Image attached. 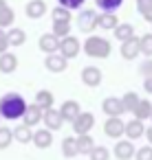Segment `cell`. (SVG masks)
I'll list each match as a JSON object with an SVG mask.
<instances>
[{
	"label": "cell",
	"instance_id": "obj_1",
	"mask_svg": "<svg viewBox=\"0 0 152 160\" xmlns=\"http://www.w3.org/2000/svg\"><path fill=\"white\" fill-rule=\"evenodd\" d=\"M24 110H27V101L20 92H7L0 97V118L18 121L22 118Z\"/></svg>",
	"mask_w": 152,
	"mask_h": 160
},
{
	"label": "cell",
	"instance_id": "obj_2",
	"mask_svg": "<svg viewBox=\"0 0 152 160\" xmlns=\"http://www.w3.org/2000/svg\"><path fill=\"white\" fill-rule=\"evenodd\" d=\"M84 53L88 55V57H93V59H106V57H110V51H112V46H110V40H106V38H101V35H88L86 40H84Z\"/></svg>",
	"mask_w": 152,
	"mask_h": 160
},
{
	"label": "cell",
	"instance_id": "obj_3",
	"mask_svg": "<svg viewBox=\"0 0 152 160\" xmlns=\"http://www.w3.org/2000/svg\"><path fill=\"white\" fill-rule=\"evenodd\" d=\"M71 125H73V132H75V136H79V134H90V129L95 127V114H90V112H79L73 121H71Z\"/></svg>",
	"mask_w": 152,
	"mask_h": 160
},
{
	"label": "cell",
	"instance_id": "obj_4",
	"mask_svg": "<svg viewBox=\"0 0 152 160\" xmlns=\"http://www.w3.org/2000/svg\"><path fill=\"white\" fill-rule=\"evenodd\" d=\"M79 51H82V42H79L75 35H66V38H62V40H60V48H57V53H60V55H64L66 59L77 57V55H79Z\"/></svg>",
	"mask_w": 152,
	"mask_h": 160
},
{
	"label": "cell",
	"instance_id": "obj_5",
	"mask_svg": "<svg viewBox=\"0 0 152 160\" xmlns=\"http://www.w3.org/2000/svg\"><path fill=\"white\" fill-rule=\"evenodd\" d=\"M44 68H46L49 72L60 75V72H64V70L68 68V59H66L64 55H60V53H49V55L44 57Z\"/></svg>",
	"mask_w": 152,
	"mask_h": 160
},
{
	"label": "cell",
	"instance_id": "obj_6",
	"mask_svg": "<svg viewBox=\"0 0 152 160\" xmlns=\"http://www.w3.org/2000/svg\"><path fill=\"white\" fill-rule=\"evenodd\" d=\"M110 156H115L117 160H132L134 156V145L128 138H117V145L112 147Z\"/></svg>",
	"mask_w": 152,
	"mask_h": 160
},
{
	"label": "cell",
	"instance_id": "obj_7",
	"mask_svg": "<svg viewBox=\"0 0 152 160\" xmlns=\"http://www.w3.org/2000/svg\"><path fill=\"white\" fill-rule=\"evenodd\" d=\"M104 81V72L97 66H84L82 68V83L88 88H97Z\"/></svg>",
	"mask_w": 152,
	"mask_h": 160
},
{
	"label": "cell",
	"instance_id": "obj_8",
	"mask_svg": "<svg viewBox=\"0 0 152 160\" xmlns=\"http://www.w3.org/2000/svg\"><path fill=\"white\" fill-rule=\"evenodd\" d=\"M77 22H79V31L93 33V31L97 29V11H95V9H84V11L79 13Z\"/></svg>",
	"mask_w": 152,
	"mask_h": 160
},
{
	"label": "cell",
	"instance_id": "obj_9",
	"mask_svg": "<svg viewBox=\"0 0 152 160\" xmlns=\"http://www.w3.org/2000/svg\"><path fill=\"white\" fill-rule=\"evenodd\" d=\"M42 123H44V127H46V129H51V132H57V129H62V125H64V121H62L60 112H57V110H53V108L42 110Z\"/></svg>",
	"mask_w": 152,
	"mask_h": 160
},
{
	"label": "cell",
	"instance_id": "obj_10",
	"mask_svg": "<svg viewBox=\"0 0 152 160\" xmlns=\"http://www.w3.org/2000/svg\"><path fill=\"white\" fill-rule=\"evenodd\" d=\"M101 112L106 116H121L126 110H123V103H121L119 97H106L101 101Z\"/></svg>",
	"mask_w": 152,
	"mask_h": 160
},
{
	"label": "cell",
	"instance_id": "obj_11",
	"mask_svg": "<svg viewBox=\"0 0 152 160\" xmlns=\"http://www.w3.org/2000/svg\"><path fill=\"white\" fill-rule=\"evenodd\" d=\"M104 134L108 138H121L123 136V121L121 116H108L104 123Z\"/></svg>",
	"mask_w": 152,
	"mask_h": 160
},
{
	"label": "cell",
	"instance_id": "obj_12",
	"mask_svg": "<svg viewBox=\"0 0 152 160\" xmlns=\"http://www.w3.org/2000/svg\"><path fill=\"white\" fill-rule=\"evenodd\" d=\"M143 132H145V125H143V121H139V118H132V121H128V123H123V136L128 138V140H139L141 136H143Z\"/></svg>",
	"mask_w": 152,
	"mask_h": 160
},
{
	"label": "cell",
	"instance_id": "obj_13",
	"mask_svg": "<svg viewBox=\"0 0 152 160\" xmlns=\"http://www.w3.org/2000/svg\"><path fill=\"white\" fill-rule=\"evenodd\" d=\"M46 11H49V7H46L44 0H29L27 7H24V13L29 20H40L46 16Z\"/></svg>",
	"mask_w": 152,
	"mask_h": 160
},
{
	"label": "cell",
	"instance_id": "obj_14",
	"mask_svg": "<svg viewBox=\"0 0 152 160\" xmlns=\"http://www.w3.org/2000/svg\"><path fill=\"white\" fill-rule=\"evenodd\" d=\"M60 116H62V121H66V123H71L79 112H82V105H79V101H75V99H68V101H64L62 105H60Z\"/></svg>",
	"mask_w": 152,
	"mask_h": 160
},
{
	"label": "cell",
	"instance_id": "obj_15",
	"mask_svg": "<svg viewBox=\"0 0 152 160\" xmlns=\"http://www.w3.org/2000/svg\"><path fill=\"white\" fill-rule=\"evenodd\" d=\"M119 53H121V57L123 59H134L137 55H139V38L137 35H132V38H128V40H123L121 42V46H119Z\"/></svg>",
	"mask_w": 152,
	"mask_h": 160
},
{
	"label": "cell",
	"instance_id": "obj_16",
	"mask_svg": "<svg viewBox=\"0 0 152 160\" xmlns=\"http://www.w3.org/2000/svg\"><path fill=\"white\" fill-rule=\"evenodd\" d=\"M22 123L24 125H29V127H35V125H40L42 123V108H38L35 103H27V110H24V114H22Z\"/></svg>",
	"mask_w": 152,
	"mask_h": 160
},
{
	"label": "cell",
	"instance_id": "obj_17",
	"mask_svg": "<svg viewBox=\"0 0 152 160\" xmlns=\"http://www.w3.org/2000/svg\"><path fill=\"white\" fill-rule=\"evenodd\" d=\"M31 140H33V145H35L38 149H49V147L53 145V132H51V129H46V127L35 129V132H33V136H31Z\"/></svg>",
	"mask_w": 152,
	"mask_h": 160
},
{
	"label": "cell",
	"instance_id": "obj_18",
	"mask_svg": "<svg viewBox=\"0 0 152 160\" xmlns=\"http://www.w3.org/2000/svg\"><path fill=\"white\" fill-rule=\"evenodd\" d=\"M16 22V11L9 7L7 0H0V29H9Z\"/></svg>",
	"mask_w": 152,
	"mask_h": 160
},
{
	"label": "cell",
	"instance_id": "obj_19",
	"mask_svg": "<svg viewBox=\"0 0 152 160\" xmlns=\"http://www.w3.org/2000/svg\"><path fill=\"white\" fill-rule=\"evenodd\" d=\"M38 46H40V51H42L44 55L57 53V48H60V38H55L53 33H44V35L40 38V42H38Z\"/></svg>",
	"mask_w": 152,
	"mask_h": 160
},
{
	"label": "cell",
	"instance_id": "obj_20",
	"mask_svg": "<svg viewBox=\"0 0 152 160\" xmlns=\"http://www.w3.org/2000/svg\"><path fill=\"white\" fill-rule=\"evenodd\" d=\"M16 68H18V57L14 53H9V51L0 53V72L11 75V72H16Z\"/></svg>",
	"mask_w": 152,
	"mask_h": 160
},
{
	"label": "cell",
	"instance_id": "obj_21",
	"mask_svg": "<svg viewBox=\"0 0 152 160\" xmlns=\"http://www.w3.org/2000/svg\"><path fill=\"white\" fill-rule=\"evenodd\" d=\"M7 40H9V46H22L27 42V31L20 29V27H9Z\"/></svg>",
	"mask_w": 152,
	"mask_h": 160
},
{
	"label": "cell",
	"instance_id": "obj_22",
	"mask_svg": "<svg viewBox=\"0 0 152 160\" xmlns=\"http://www.w3.org/2000/svg\"><path fill=\"white\" fill-rule=\"evenodd\" d=\"M11 134H14V140H18L20 145H27V142H31V136H33L31 127H29V125H24V123L16 125V127L11 129Z\"/></svg>",
	"mask_w": 152,
	"mask_h": 160
},
{
	"label": "cell",
	"instance_id": "obj_23",
	"mask_svg": "<svg viewBox=\"0 0 152 160\" xmlns=\"http://www.w3.org/2000/svg\"><path fill=\"white\" fill-rule=\"evenodd\" d=\"M117 24H119V20L115 13H106V11L97 13V27H101V31H112Z\"/></svg>",
	"mask_w": 152,
	"mask_h": 160
},
{
	"label": "cell",
	"instance_id": "obj_24",
	"mask_svg": "<svg viewBox=\"0 0 152 160\" xmlns=\"http://www.w3.org/2000/svg\"><path fill=\"white\" fill-rule=\"evenodd\" d=\"M132 114H134V118H139V121H148L150 114H152V103H150L148 99H139V103L134 105Z\"/></svg>",
	"mask_w": 152,
	"mask_h": 160
},
{
	"label": "cell",
	"instance_id": "obj_25",
	"mask_svg": "<svg viewBox=\"0 0 152 160\" xmlns=\"http://www.w3.org/2000/svg\"><path fill=\"white\" fill-rule=\"evenodd\" d=\"M62 156H64V158H75V156H79V151H77V138H75V136H66V138L62 140Z\"/></svg>",
	"mask_w": 152,
	"mask_h": 160
},
{
	"label": "cell",
	"instance_id": "obj_26",
	"mask_svg": "<svg viewBox=\"0 0 152 160\" xmlns=\"http://www.w3.org/2000/svg\"><path fill=\"white\" fill-rule=\"evenodd\" d=\"M112 33H115V38H117L119 42H123V40H128V38L134 35V27H132L130 22H119V24L112 29Z\"/></svg>",
	"mask_w": 152,
	"mask_h": 160
},
{
	"label": "cell",
	"instance_id": "obj_27",
	"mask_svg": "<svg viewBox=\"0 0 152 160\" xmlns=\"http://www.w3.org/2000/svg\"><path fill=\"white\" fill-rule=\"evenodd\" d=\"M53 103H55V97H53L51 90H40V92L35 94V105H38V108L46 110V108H53Z\"/></svg>",
	"mask_w": 152,
	"mask_h": 160
},
{
	"label": "cell",
	"instance_id": "obj_28",
	"mask_svg": "<svg viewBox=\"0 0 152 160\" xmlns=\"http://www.w3.org/2000/svg\"><path fill=\"white\" fill-rule=\"evenodd\" d=\"M75 138H77V151H79V153H84V156H88V153H90V149L95 147L93 136H90V134H79V136H75Z\"/></svg>",
	"mask_w": 152,
	"mask_h": 160
},
{
	"label": "cell",
	"instance_id": "obj_29",
	"mask_svg": "<svg viewBox=\"0 0 152 160\" xmlns=\"http://www.w3.org/2000/svg\"><path fill=\"white\" fill-rule=\"evenodd\" d=\"M139 55L152 57V31L139 38Z\"/></svg>",
	"mask_w": 152,
	"mask_h": 160
},
{
	"label": "cell",
	"instance_id": "obj_30",
	"mask_svg": "<svg viewBox=\"0 0 152 160\" xmlns=\"http://www.w3.org/2000/svg\"><path fill=\"white\" fill-rule=\"evenodd\" d=\"M95 5H97L101 11H106V13H115V11L123 5V0H95Z\"/></svg>",
	"mask_w": 152,
	"mask_h": 160
},
{
	"label": "cell",
	"instance_id": "obj_31",
	"mask_svg": "<svg viewBox=\"0 0 152 160\" xmlns=\"http://www.w3.org/2000/svg\"><path fill=\"white\" fill-rule=\"evenodd\" d=\"M88 158H90V160H110V149L104 147V145H95V147L90 149Z\"/></svg>",
	"mask_w": 152,
	"mask_h": 160
},
{
	"label": "cell",
	"instance_id": "obj_32",
	"mask_svg": "<svg viewBox=\"0 0 152 160\" xmlns=\"http://www.w3.org/2000/svg\"><path fill=\"white\" fill-rule=\"evenodd\" d=\"M51 18H53V22H71V11L66 9V7H55L53 11H51Z\"/></svg>",
	"mask_w": 152,
	"mask_h": 160
},
{
	"label": "cell",
	"instance_id": "obj_33",
	"mask_svg": "<svg viewBox=\"0 0 152 160\" xmlns=\"http://www.w3.org/2000/svg\"><path fill=\"white\" fill-rule=\"evenodd\" d=\"M55 38H66L71 35V22H53V31H51Z\"/></svg>",
	"mask_w": 152,
	"mask_h": 160
},
{
	"label": "cell",
	"instance_id": "obj_34",
	"mask_svg": "<svg viewBox=\"0 0 152 160\" xmlns=\"http://www.w3.org/2000/svg\"><path fill=\"white\" fill-rule=\"evenodd\" d=\"M121 103H123V110H126V112H132L134 105L139 103V94H137V92H126V94L121 97Z\"/></svg>",
	"mask_w": 152,
	"mask_h": 160
},
{
	"label": "cell",
	"instance_id": "obj_35",
	"mask_svg": "<svg viewBox=\"0 0 152 160\" xmlns=\"http://www.w3.org/2000/svg\"><path fill=\"white\" fill-rule=\"evenodd\" d=\"M14 140V134H11V127H3L0 125V149H7Z\"/></svg>",
	"mask_w": 152,
	"mask_h": 160
},
{
	"label": "cell",
	"instance_id": "obj_36",
	"mask_svg": "<svg viewBox=\"0 0 152 160\" xmlns=\"http://www.w3.org/2000/svg\"><path fill=\"white\" fill-rule=\"evenodd\" d=\"M134 160H152V145H143L139 149H134Z\"/></svg>",
	"mask_w": 152,
	"mask_h": 160
},
{
	"label": "cell",
	"instance_id": "obj_37",
	"mask_svg": "<svg viewBox=\"0 0 152 160\" xmlns=\"http://www.w3.org/2000/svg\"><path fill=\"white\" fill-rule=\"evenodd\" d=\"M57 5H60V7H66L68 11H75V9H79L82 5H86V0H57Z\"/></svg>",
	"mask_w": 152,
	"mask_h": 160
},
{
	"label": "cell",
	"instance_id": "obj_38",
	"mask_svg": "<svg viewBox=\"0 0 152 160\" xmlns=\"http://www.w3.org/2000/svg\"><path fill=\"white\" fill-rule=\"evenodd\" d=\"M139 72H141L143 77H152V57H145V59L141 62V66H139Z\"/></svg>",
	"mask_w": 152,
	"mask_h": 160
},
{
	"label": "cell",
	"instance_id": "obj_39",
	"mask_svg": "<svg viewBox=\"0 0 152 160\" xmlns=\"http://www.w3.org/2000/svg\"><path fill=\"white\" fill-rule=\"evenodd\" d=\"M9 40H7V29H0V53H5L9 51Z\"/></svg>",
	"mask_w": 152,
	"mask_h": 160
},
{
	"label": "cell",
	"instance_id": "obj_40",
	"mask_svg": "<svg viewBox=\"0 0 152 160\" xmlns=\"http://www.w3.org/2000/svg\"><path fill=\"white\" fill-rule=\"evenodd\" d=\"M141 16H143V20H145V22H150V24H152V5H150L148 9H143V11H141Z\"/></svg>",
	"mask_w": 152,
	"mask_h": 160
},
{
	"label": "cell",
	"instance_id": "obj_41",
	"mask_svg": "<svg viewBox=\"0 0 152 160\" xmlns=\"http://www.w3.org/2000/svg\"><path fill=\"white\" fill-rule=\"evenodd\" d=\"M152 5V0H137V9H139V13L143 11V9H148Z\"/></svg>",
	"mask_w": 152,
	"mask_h": 160
},
{
	"label": "cell",
	"instance_id": "obj_42",
	"mask_svg": "<svg viewBox=\"0 0 152 160\" xmlns=\"http://www.w3.org/2000/svg\"><path fill=\"white\" fill-rule=\"evenodd\" d=\"M143 90L152 94V77H145V79H143Z\"/></svg>",
	"mask_w": 152,
	"mask_h": 160
},
{
	"label": "cell",
	"instance_id": "obj_43",
	"mask_svg": "<svg viewBox=\"0 0 152 160\" xmlns=\"http://www.w3.org/2000/svg\"><path fill=\"white\" fill-rule=\"evenodd\" d=\"M143 136L148 138V145H152V125H150V127H145V132H143Z\"/></svg>",
	"mask_w": 152,
	"mask_h": 160
},
{
	"label": "cell",
	"instance_id": "obj_44",
	"mask_svg": "<svg viewBox=\"0 0 152 160\" xmlns=\"http://www.w3.org/2000/svg\"><path fill=\"white\" fill-rule=\"evenodd\" d=\"M150 121H152V114H150Z\"/></svg>",
	"mask_w": 152,
	"mask_h": 160
}]
</instances>
